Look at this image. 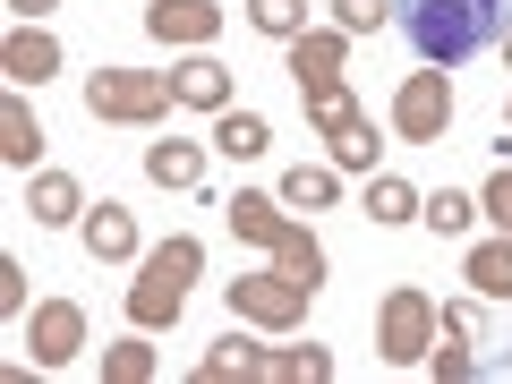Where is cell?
Listing matches in <instances>:
<instances>
[{"instance_id":"ac0fdd59","label":"cell","mask_w":512,"mask_h":384,"mask_svg":"<svg viewBox=\"0 0 512 384\" xmlns=\"http://www.w3.org/2000/svg\"><path fill=\"white\" fill-rule=\"evenodd\" d=\"M146 180L154 188H197L205 180V146H188V137H154V146H146Z\"/></svg>"},{"instance_id":"ba28073f","label":"cell","mask_w":512,"mask_h":384,"mask_svg":"<svg viewBox=\"0 0 512 384\" xmlns=\"http://www.w3.org/2000/svg\"><path fill=\"white\" fill-rule=\"evenodd\" d=\"M146 35L180 43V52H205L222 35V0H146Z\"/></svg>"},{"instance_id":"5bb4252c","label":"cell","mask_w":512,"mask_h":384,"mask_svg":"<svg viewBox=\"0 0 512 384\" xmlns=\"http://www.w3.org/2000/svg\"><path fill=\"white\" fill-rule=\"evenodd\" d=\"M274 265H282V274H291V282H299V291H308V299L325 291V239H316V231H308V222H299V214H291V231L274 239Z\"/></svg>"},{"instance_id":"cb8c5ba5","label":"cell","mask_w":512,"mask_h":384,"mask_svg":"<svg viewBox=\"0 0 512 384\" xmlns=\"http://www.w3.org/2000/svg\"><path fill=\"white\" fill-rule=\"evenodd\" d=\"M419 222H427L436 239H461V231L478 222V197H461V188H436V197H419Z\"/></svg>"},{"instance_id":"8fae6325","label":"cell","mask_w":512,"mask_h":384,"mask_svg":"<svg viewBox=\"0 0 512 384\" xmlns=\"http://www.w3.org/2000/svg\"><path fill=\"white\" fill-rule=\"evenodd\" d=\"M0 69H9V86H52V77H60V35L18 26V35L0 43Z\"/></svg>"},{"instance_id":"1f68e13d","label":"cell","mask_w":512,"mask_h":384,"mask_svg":"<svg viewBox=\"0 0 512 384\" xmlns=\"http://www.w3.org/2000/svg\"><path fill=\"white\" fill-rule=\"evenodd\" d=\"M444 333H453V342H478V333H487L478 299H444Z\"/></svg>"},{"instance_id":"d6986e66","label":"cell","mask_w":512,"mask_h":384,"mask_svg":"<svg viewBox=\"0 0 512 384\" xmlns=\"http://www.w3.org/2000/svg\"><path fill=\"white\" fill-rule=\"evenodd\" d=\"M461 274H470V291H478V299H512V239H504V231L478 239V248L461 256Z\"/></svg>"},{"instance_id":"2e32d148","label":"cell","mask_w":512,"mask_h":384,"mask_svg":"<svg viewBox=\"0 0 512 384\" xmlns=\"http://www.w3.org/2000/svg\"><path fill=\"white\" fill-rule=\"evenodd\" d=\"M171 94H180L188 111H231V69H222V60H180V69H171Z\"/></svg>"},{"instance_id":"7402d4cb","label":"cell","mask_w":512,"mask_h":384,"mask_svg":"<svg viewBox=\"0 0 512 384\" xmlns=\"http://www.w3.org/2000/svg\"><path fill=\"white\" fill-rule=\"evenodd\" d=\"M376 128H367V111L359 120H342V128H325V154H333V171H376Z\"/></svg>"},{"instance_id":"4fadbf2b","label":"cell","mask_w":512,"mask_h":384,"mask_svg":"<svg viewBox=\"0 0 512 384\" xmlns=\"http://www.w3.org/2000/svg\"><path fill=\"white\" fill-rule=\"evenodd\" d=\"M35 154H43V120H35V103H26V86H9V103H0V163L35 171Z\"/></svg>"},{"instance_id":"f1b7e54d","label":"cell","mask_w":512,"mask_h":384,"mask_svg":"<svg viewBox=\"0 0 512 384\" xmlns=\"http://www.w3.org/2000/svg\"><path fill=\"white\" fill-rule=\"evenodd\" d=\"M478 214H487V222H495V231H504V239H512V163H504V171H495V180H487V188H478Z\"/></svg>"},{"instance_id":"f546056e","label":"cell","mask_w":512,"mask_h":384,"mask_svg":"<svg viewBox=\"0 0 512 384\" xmlns=\"http://www.w3.org/2000/svg\"><path fill=\"white\" fill-rule=\"evenodd\" d=\"M427 367H436V384H461V376H478V350L470 342H436V350H427Z\"/></svg>"},{"instance_id":"d590c367","label":"cell","mask_w":512,"mask_h":384,"mask_svg":"<svg viewBox=\"0 0 512 384\" xmlns=\"http://www.w3.org/2000/svg\"><path fill=\"white\" fill-rule=\"evenodd\" d=\"M504 137H512V111H504Z\"/></svg>"},{"instance_id":"52a82bcc","label":"cell","mask_w":512,"mask_h":384,"mask_svg":"<svg viewBox=\"0 0 512 384\" xmlns=\"http://www.w3.org/2000/svg\"><path fill=\"white\" fill-rule=\"evenodd\" d=\"M26 350H35V367H69L77 350H86V308H77V299H43V308L26 316Z\"/></svg>"},{"instance_id":"7c38bea8","label":"cell","mask_w":512,"mask_h":384,"mask_svg":"<svg viewBox=\"0 0 512 384\" xmlns=\"http://www.w3.org/2000/svg\"><path fill=\"white\" fill-rule=\"evenodd\" d=\"M222 222H231V239H248V248H265V256H274V239L291 231L282 197H265V188H239V197L222 205Z\"/></svg>"},{"instance_id":"8992f818","label":"cell","mask_w":512,"mask_h":384,"mask_svg":"<svg viewBox=\"0 0 512 384\" xmlns=\"http://www.w3.org/2000/svg\"><path fill=\"white\" fill-rule=\"evenodd\" d=\"M222 299H231L239 325H265V333H299V325H308V291H299L282 265H274V274H231Z\"/></svg>"},{"instance_id":"44dd1931","label":"cell","mask_w":512,"mask_h":384,"mask_svg":"<svg viewBox=\"0 0 512 384\" xmlns=\"http://www.w3.org/2000/svg\"><path fill=\"white\" fill-rule=\"evenodd\" d=\"M367 222H419V188L410 180H393V171H367Z\"/></svg>"},{"instance_id":"83f0119b","label":"cell","mask_w":512,"mask_h":384,"mask_svg":"<svg viewBox=\"0 0 512 384\" xmlns=\"http://www.w3.org/2000/svg\"><path fill=\"white\" fill-rule=\"evenodd\" d=\"M384 18H393V0H333V26L342 35H376Z\"/></svg>"},{"instance_id":"4316f807","label":"cell","mask_w":512,"mask_h":384,"mask_svg":"<svg viewBox=\"0 0 512 384\" xmlns=\"http://www.w3.org/2000/svg\"><path fill=\"white\" fill-rule=\"evenodd\" d=\"M103 384H154V342H146V333L103 350Z\"/></svg>"},{"instance_id":"4dcf8cb0","label":"cell","mask_w":512,"mask_h":384,"mask_svg":"<svg viewBox=\"0 0 512 384\" xmlns=\"http://www.w3.org/2000/svg\"><path fill=\"white\" fill-rule=\"evenodd\" d=\"M308 120H316V128H342V120H359V94H350V86L308 94Z\"/></svg>"},{"instance_id":"277c9868","label":"cell","mask_w":512,"mask_h":384,"mask_svg":"<svg viewBox=\"0 0 512 384\" xmlns=\"http://www.w3.org/2000/svg\"><path fill=\"white\" fill-rule=\"evenodd\" d=\"M436 333H444V308L419 291V282H393V291H384V308H376V350H384L393 367H427Z\"/></svg>"},{"instance_id":"5b68a950","label":"cell","mask_w":512,"mask_h":384,"mask_svg":"<svg viewBox=\"0 0 512 384\" xmlns=\"http://www.w3.org/2000/svg\"><path fill=\"white\" fill-rule=\"evenodd\" d=\"M393 137H402V146H444V137H453V77L444 69H410L402 86H393Z\"/></svg>"},{"instance_id":"e0dca14e","label":"cell","mask_w":512,"mask_h":384,"mask_svg":"<svg viewBox=\"0 0 512 384\" xmlns=\"http://www.w3.org/2000/svg\"><path fill=\"white\" fill-rule=\"evenodd\" d=\"M26 214L52 222V231H60V222H86V188H77L69 171H35V188H26Z\"/></svg>"},{"instance_id":"9c48e42d","label":"cell","mask_w":512,"mask_h":384,"mask_svg":"<svg viewBox=\"0 0 512 384\" xmlns=\"http://www.w3.org/2000/svg\"><path fill=\"white\" fill-rule=\"evenodd\" d=\"M342 52H350V35H342V26H325V35H291V77H299V103H308V94H333V86H342Z\"/></svg>"},{"instance_id":"30bf717a","label":"cell","mask_w":512,"mask_h":384,"mask_svg":"<svg viewBox=\"0 0 512 384\" xmlns=\"http://www.w3.org/2000/svg\"><path fill=\"white\" fill-rule=\"evenodd\" d=\"M77 239H86V256H94V265H128V256H137V214L103 197V205H86Z\"/></svg>"},{"instance_id":"484cf974","label":"cell","mask_w":512,"mask_h":384,"mask_svg":"<svg viewBox=\"0 0 512 384\" xmlns=\"http://www.w3.org/2000/svg\"><path fill=\"white\" fill-rule=\"evenodd\" d=\"M248 26L274 35V43H291V35H308V0H248Z\"/></svg>"},{"instance_id":"e575fe53","label":"cell","mask_w":512,"mask_h":384,"mask_svg":"<svg viewBox=\"0 0 512 384\" xmlns=\"http://www.w3.org/2000/svg\"><path fill=\"white\" fill-rule=\"evenodd\" d=\"M504 69H512V26H504Z\"/></svg>"},{"instance_id":"836d02e7","label":"cell","mask_w":512,"mask_h":384,"mask_svg":"<svg viewBox=\"0 0 512 384\" xmlns=\"http://www.w3.org/2000/svg\"><path fill=\"white\" fill-rule=\"evenodd\" d=\"M9 9H18L26 26H43V18H52V9H60V0H9Z\"/></svg>"},{"instance_id":"6da1fadb","label":"cell","mask_w":512,"mask_h":384,"mask_svg":"<svg viewBox=\"0 0 512 384\" xmlns=\"http://www.w3.org/2000/svg\"><path fill=\"white\" fill-rule=\"evenodd\" d=\"M393 18L427 69H461L487 43H504V0H393Z\"/></svg>"},{"instance_id":"9a60e30c","label":"cell","mask_w":512,"mask_h":384,"mask_svg":"<svg viewBox=\"0 0 512 384\" xmlns=\"http://www.w3.org/2000/svg\"><path fill=\"white\" fill-rule=\"evenodd\" d=\"M274 384V350H256V342H214L197 367V384Z\"/></svg>"},{"instance_id":"3957f363","label":"cell","mask_w":512,"mask_h":384,"mask_svg":"<svg viewBox=\"0 0 512 384\" xmlns=\"http://www.w3.org/2000/svg\"><path fill=\"white\" fill-rule=\"evenodd\" d=\"M171 69H94L86 77V111L94 120H120V128H154V120H171Z\"/></svg>"},{"instance_id":"d4e9b609","label":"cell","mask_w":512,"mask_h":384,"mask_svg":"<svg viewBox=\"0 0 512 384\" xmlns=\"http://www.w3.org/2000/svg\"><path fill=\"white\" fill-rule=\"evenodd\" d=\"M333 376V350L325 342H291V350H274V384H325Z\"/></svg>"},{"instance_id":"603a6c76","label":"cell","mask_w":512,"mask_h":384,"mask_svg":"<svg viewBox=\"0 0 512 384\" xmlns=\"http://www.w3.org/2000/svg\"><path fill=\"white\" fill-rule=\"evenodd\" d=\"M274 197H282V205H299V214H325V205H333V163H291Z\"/></svg>"},{"instance_id":"ffe728a7","label":"cell","mask_w":512,"mask_h":384,"mask_svg":"<svg viewBox=\"0 0 512 384\" xmlns=\"http://www.w3.org/2000/svg\"><path fill=\"white\" fill-rule=\"evenodd\" d=\"M265 146H274L265 111H214V154H231V163H256Z\"/></svg>"},{"instance_id":"d6a6232c","label":"cell","mask_w":512,"mask_h":384,"mask_svg":"<svg viewBox=\"0 0 512 384\" xmlns=\"http://www.w3.org/2000/svg\"><path fill=\"white\" fill-rule=\"evenodd\" d=\"M0 308L26 316V265H18V256H0Z\"/></svg>"},{"instance_id":"7a4b0ae2","label":"cell","mask_w":512,"mask_h":384,"mask_svg":"<svg viewBox=\"0 0 512 384\" xmlns=\"http://www.w3.org/2000/svg\"><path fill=\"white\" fill-rule=\"evenodd\" d=\"M197 274H205V239L197 231H171L163 248H146V274L128 282V325L137 333H171L180 308H188V291H197Z\"/></svg>"}]
</instances>
